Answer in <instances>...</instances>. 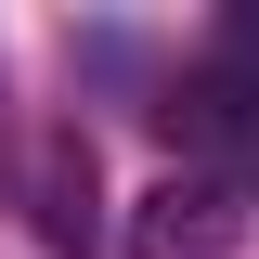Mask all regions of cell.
<instances>
[{
	"instance_id": "cell-1",
	"label": "cell",
	"mask_w": 259,
	"mask_h": 259,
	"mask_svg": "<svg viewBox=\"0 0 259 259\" xmlns=\"http://www.w3.org/2000/svg\"><path fill=\"white\" fill-rule=\"evenodd\" d=\"M246 246V194L221 168H168L130 194V259H233Z\"/></svg>"
},
{
	"instance_id": "cell-2",
	"label": "cell",
	"mask_w": 259,
	"mask_h": 259,
	"mask_svg": "<svg viewBox=\"0 0 259 259\" xmlns=\"http://www.w3.org/2000/svg\"><path fill=\"white\" fill-rule=\"evenodd\" d=\"M156 117H168V143H182L194 168L259 156V52H233V39H221L194 78H168V104H156Z\"/></svg>"
}]
</instances>
